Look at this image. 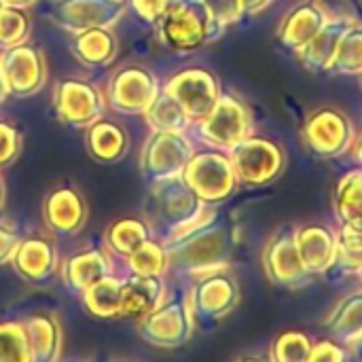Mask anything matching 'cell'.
<instances>
[{
    "label": "cell",
    "mask_w": 362,
    "mask_h": 362,
    "mask_svg": "<svg viewBox=\"0 0 362 362\" xmlns=\"http://www.w3.org/2000/svg\"><path fill=\"white\" fill-rule=\"evenodd\" d=\"M159 36L174 51H195L212 40L216 21L202 0H172L161 15Z\"/></svg>",
    "instance_id": "obj_1"
},
{
    "label": "cell",
    "mask_w": 362,
    "mask_h": 362,
    "mask_svg": "<svg viewBox=\"0 0 362 362\" xmlns=\"http://www.w3.org/2000/svg\"><path fill=\"white\" fill-rule=\"evenodd\" d=\"M185 185L206 204H218L227 199L238 185L231 161L221 153H197L191 155L180 172Z\"/></svg>",
    "instance_id": "obj_2"
},
{
    "label": "cell",
    "mask_w": 362,
    "mask_h": 362,
    "mask_svg": "<svg viewBox=\"0 0 362 362\" xmlns=\"http://www.w3.org/2000/svg\"><path fill=\"white\" fill-rule=\"evenodd\" d=\"M138 333L157 348H180L191 339L193 312L189 299H170L140 318Z\"/></svg>",
    "instance_id": "obj_3"
},
{
    "label": "cell",
    "mask_w": 362,
    "mask_h": 362,
    "mask_svg": "<svg viewBox=\"0 0 362 362\" xmlns=\"http://www.w3.org/2000/svg\"><path fill=\"white\" fill-rule=\"evenodd\" d=\"M0 74L4 78L6 91L13 95L36 93L47 78L45 55L38 47L30 42H19L6 47L0 55Z\"/></svg>",
    "instance_id": "obj_4"
},
{
    "label": "cell",
    "mask_w": 362,
    "mask_h": 362,
    "mask_svg": "<svg viewBox=\"0 0 362 362\" xmlns=\"http://www.w3.org/2000/svg\"><path fill=\"white\" fill-rule=\"evenodd\" d=\"M191 155V144L180 132H155L142 151L140 170L153 182L168 180L180 176Z\"/></svg>",
    "instance_id": "obj_5"
},
{
    "label": "cell",
    "mask_w": 362,
    "mask_h": 362,
    "mask_svg": "<svg viewBox=\"0 0 362 362\" xmlns=\"http://www.w3.org/2000/svg\"><path fill=\"white\" fill-rule=\"evenodd\" d=\"M53 102L59 121L72 127H89L102 117L106 106L102 91L93 83L81 78L59 81L53 93Z\"/></svg>",
    "instance_id": "obj_6"
},
{
    "label": "cell",
    "mask_w": 362,
    "mask_h": 362,
    "mask_svg": "<svg viewBox=\"0 0 362 362\" xmlns=\"http://www.w3.org/2000/svg\"><path fill=\"white\" fill-rule=\"evenodd\" d=\"M191 119H204L216 104L218 81L210 70L204 68H187L172 76L165 89Z\"/></svg>",
    "instance_id": "obj_7"
},
{
    "label": "cell",
    "mask_w": 362,
    "mask_h": 362,
    "mask_svg": "<svg viewBox=\"0 0 362 362\" xmlns=\"http://www.w3.org/2000/svg\"><path fill=\"white\" fill-rule=\"evenodd\" d=\"M159 91L157 78L142 66H125L115 72L108 85V104L125 115H138L148 108Z\"/></svg>",
    "instance_id": "obj_8"
},
{
    "label": "cell",
    "mask_w": 362,
    "mask_h": 362,
    "mask_svg": "<svg viewBox=\"0 0 362 362\" xmlns=\"http://www.w3.org/2000/svg\"><path fill=\"white\" fill-rule=\"evenodd\" d=\"M123 0H53V21L70 32L110 28L123 15Z\"/></svg>",
    "instance_id": "obj_9"
},
{
    "label": "cell",
    "mask_w": 362,
    "mask_h": 362,
    "mask_svg": "<svg viewBox=\"0 0 362 362\" xmlns=\"http://www.w3.org/2000/svg\"><path fill=\"white\" fill-rule=\"evenodd\" d=\"M153 199H155L157 218L172 229L191 223L204 210L202 199L185 185V180L180 176L159 180L155 187Z\"/></svg>",
    "instance_id": "obj_10"
},
{
    "label": "cell",
    "mask_w": 362,
    "mask_h": 362,
    "mask_svg": "<svg viewBox=\"0 0 362 362\" xmlns=\"http://www.w3.org/2000/svg\"><path fill=\"white\" fill-rule=\"evenodd\" d=\"M246 132H248V115L244 106L235 102L231 95L218 98L214 108L199 123V134L208 142L227 148L244 140Z\"/></svg>",
    "instance_id": "obj_11"
},
{
    "label": "cell",
    "mask_w": 362,
    "mask_h": 362,
    "mask_svg": "<svg viewBox=\"0 0 362 362\" xmlns=\"http://www.w3.org/2000/svg\"><path fill=\"white\" fill-rule=\"evenodd\" d=\"M174 261L189 272H206L227 257V235L223 229H199L176 242Z\"/></svg>",
    "instance_id": "obj_12"
},
{
    "label": "cell",
    "mask_w": 362,
    "mask_h": 362,
    "mask_svg": "<svg viewBox=\"0 0 362 362\" xmlns=\"http://www.w3.org/2000/svg\"><path fill=\"white\" fill-rule=\"evenodd\" d=\"M231 165L238 178L259 185L269 180L280 165L276 146L265 140H240L231 146Z\"/></svg>",
    "instance_id": "obj_13"
},
{
    "label": "cell",
    "mask_w": 362,
    "mask_h": 362,
    "mask_svg": "<svg viewBox=\"0 0 362 362\" xmlns=\"http://www.w3.org/2000/svg\"><path fill=\"white\" fill-rule=\"evenodd\" d=\"M191 312L202 320H218L238 303V286L229 276L212 274L197 282L191 297Z\"/></svg>",
    "instance_id": "obj_14"
},
{
    "label": "cell",
    "mask_w": 362,
    "mask_h": 362,
    "mask_svg": "<svg viewBox=\"0 0 362 362\" xmlns=\"http://www.w3.org/2000/svg\"><path fill=\"white\" fill-rule=\"evenodd\" d=\"M42 214L53 231L62 235H72L78 233L87 223V204L78 189L64 185L47 195Z\"/></svg>",
    "instance_id": "obj_15"
},
{
    "label": "cell",
    "mask_w": 362,
    "mask_h": 362,
    "mask_svg": "<svg viewBox=\"0 0 362 362\" xmlns=\"http://www.w3.org/2000/svg\"><path fill=\"white\" fill-rule=\"evenodd\" d=\"M11 263L28 282H45L57 269V252L45 238H28L17 244Z\"/></svg>",
    "instance_id": "obj_16"
},
{
    "label": "cell",
    "mask_w": 362,
    "mask_h": 362,
    "mask_svg": "<svg viewBox=\"0 0 362 362\" xmlns=\"http://www.w3.org/2000/svg\"><path fill=\"white\" fill-rule=\"evenodd\" d=\"M161 297H163V284L159 276L134 274V278L125 280L121 286L119 316L127 320H140L159 305Z\"/></svg>",
    "instance_id": "obj_17"
},
{
    "label": "cell",
    "mask_w": 362,
    "mask_h": 362,
    "mask_svg": "<svg viewBox=\"0 0 362 362\" xmlns=\"http://www.w3.org/2000/svg\"><path fill=\"white\" fill-rule=\"evenodd\" d=\"M30 358L36 362H53L59 356L62 348V331L59 322L49 314H38L25 320L23 325Z\"/></svg>",
    "instance_id": "obj_18"
},
{
    "label": "cell",
    "mask_w": 362,
    "mask_h": 362,
    "mask_svg": "<svg viewBox=\"0 0 362 362\" xmlns=\"http://www.w3.org/2000/svg\"><path fill=\"white\" fill-rule=\"evenodd\" d=\"M108 272H110V263L102 250H83L66 261L64 280L70 291L85 293L89 286L106 278Z\"/></svg>",
    "instance_id": "obj_19"
},
{
    "label": "cell",
    "mask_w": 362,
    "mask_h": 362,
    "mask_svg": "<svg viewBox=\"0 0 362 362\" xmlns=\"http://www.w3.org/2000/svg\"><path fill=\"white\" fill-rule=\"evenodd\" d=\"M72 53L85 66H104L110 64L117 55V38L108 28H89L76 32L72 38Z\"/></svg>",
    "instance_id": "obj_20"
},
{
    "label": "cell",
    "mask_w": 362,
    "mask_h": 362,
    "mask_svg": "<svg viewBox=\"0 0 362 362\" xmlns=\"http://www.w3.org/2000/svg\"><path fill=\"white\" fill-rule=\"evenodd\" d=\"M87 151L102 163H112L127 151L125 132L110 121H93L87 132Z\"/></svg>",
    "instance_id": "obj_21"
},
{
    "label": "cell",
    "mask_w": 362,
    "mask_h": 362,
    "mask_svg": "<svg viewBox=\"0 0 362 362\" xmlns=\"http://www.w3.org/2000/svg\"><path fill=\"white\" fill-rule=\"evenodd\" d=\"M144 117L155 132H185L191 123V117L168 91H157Z\"/></svg>",
    "instance_id": "obj_22"
},
{
    "label": "cell",
    "mask_w": 362,
    "mask_h": 362,
    "mask_svg": "<svg viewBox=\"0 0 362 362\" xmlns=\"http://www.w3.org/2000/svg\"><path fill=\"white\" fill-rule=\"evenodd\" d=\"M121 286L123 282L117 278H102L93 286H89L83 295L85 310L98 318H115L119 316L121 305Z\"/></svg>",
    "instance_id": "obj_23"
},
{
    "label": "cell",
    "mask_w": 362,
    "mask_h": 362,
    "mask_svg": "<svg viewBox=\"0 0 362 362\" xmlns=\"http://www.w3.org/2000/svg\"><path fill=\"white\" fill-rule=\"evenodd\" d=\"M146 240H151V231L140 218H121L112 223L106 231V244L121 257H129L136 252Z\"/></svg>",
    "instance_id": "obj_24"
},
{
    "label": "cell",
    "mask_w": 362,
    "mask_h": 362,
    "mask_svg": "<svg viewBox=\"0 0 362 362\" xmlns=\"http://www.w3.org/2000/svg\"><path fill=\"white\" fill-rule=\"evenodd\" d=\"M30 34V15L19 6H2L0 8V47H13L28 38Z\"/></svg>",
    "instance_id": "obj_25"
},
{
    "label": "cell",
    "mask_w": 362,
    "mask_h": 362,
    "mask_svg": "<svg viewBox=\"0 0 362 362\" xmlns=\"http://www.w3.org/2000/svg\"><path fill=\"white\" fill-rule=\"evenodd\" d=\"M30 348L23 325L0 322V362H30Z\"/></svg>",
    "instance_id": "obj_26"
},
{
    "label": "cell",
    "mask_w": 362,
    "mask_h": 362,
    "mask_svg": "<svg viewBox=\"0 0 362 362\" xmlns=\"http://www.w3.org/2000/svg\"><path fill=\"white\" fill-rule=\"evenodd\" d=\"M127 259H129L132 272L138 274V276H159L161 278V274L168 267V255H165V250L157 242H151V240H146Z\"/></svg>",
    "instance_id": "obj_27"
},
{
    "label": "cell",
    "mask_w": 362,
    "mask_h": 362,
    "mask_svg": "<svg viewBox=\"0 0 362 362\" xmlns=\"http://www.w3.org/2000/svg\"><path fill=\"white\" fill-rule=\"evenodd\" d=\"M19 153H21V134L13 125L0 121V168L13 163Z\"/></svg>",
    "instance_id": "obj_28"
},
{
    "label": "cell",
    "mask_w": 362,
    "mask_h": 362,
    "mask_svg": "<svg viewBox=\"0 0 362 362\" xmlns=\"http://www.w3.org/2000/svg\"><path fill=\"white\" fill-rule=\"evenodd\" d=\"M202 2L210 11L212 19L216 23H221V25L238 19V15L242 13V2L240 0H202Z\"/></svg>",
    "instance_id": "obj_29"
},
{
    "label": "cell",
    "mask_w": 362,
    "mask_h": 362,
    "mask_svg": "<svg viewBox=\"0 0 362 362\" xmlns=\"http://www.w3.org/2000/svg\"><path fill=\"white\" fill-rule=\"evenodd\" d=\"M134 11L148 23H157L172 0H129Z\"/></svg>",
    "instance_id": "obj_30"
},
{
    "label": "cell",
    "mask_w": 362,
    "mask_h": 362,
    "mask_svg": "<svg viewBox=\"0 0 362 362\" xmlns=\"http://www.w3.org/2000/svg\"><path fill=\"white\" fill-rule=\"evenodd\" d=\"M17 244H19L17 233H15L11 227L0 225V265L6 263V261H11V257H13Z\"/></svg>",
    "instance_id": "obj_31"
},
{
    "label": "cell",
    "mask_w": 362,
    "mask_h": 362,
    "mask_svg": "<svg viewBox=\"0 0 362 362\" xmlns=\"http://www.w3.org/2000/svg\"><path fill=\"white\" fill-rule=\"evenodd\" d=\"M36 0H2V4H6V6H19V8H25V6H30Z\"/></svg>",
    "instance_id": "obj_32"
},
{
    "label": "cell",
    "mask_w": 362,
    "mask_h": 362,
    "mask_svg": "<svg viewBox=\"0 0 362 362\" xmlns=\"http://www.w3.org/2000/svg\"><path fill=\"white\" fill-rule=\"evenodd\" d=\"M240 2H242V8L255 11V8H261V4H263L265 0H240Z\"/></svg>",
    "instance_id": "obj_33"
},
{
    "label": "cell",
    "mask_w": 362,
    "mask_h": 362,
    "mask_svg": "<svg viewBox=\"0 0 362 362\" xmlns=\"http://www.w3.org/2000/svg\"><path fill=\"white\" fill-rule=\"evenodd\" d=\"M6 85H4V78H2V74H0V104L4 102V98H6Z\"/></svg>",
    "instance_id": "obj_34"
},
{
    "label": "cell",
    "mask_w": 362,
    "mask_h": 362,
    "mask_svg": "<svg viewBox=\"0 0 362 362\" xmlns=\"http://www.w3.org/2000/svg\"><path fill=\"white\" fill-rule=\"evenodd\" d=\"M4 206V182H2V178H0V208Z\"/></svg>",
    "instance_id": "obj_35"
},
{
    "label": "cell",
    "mask_w": 362,
    "mask_h": 362,
    "mask_svg": "<svg viewBox=\"0 0 362 362\" xmlns=\"http://www.w3.org/2000/svg\"><path fill=\"white\" fill-rule=\"evenodd\" d=\"M2 6H4V4H2V0H0V8H2Z\"/></svg>",
    "instance_id": "obj_36"
}]
</instances>
